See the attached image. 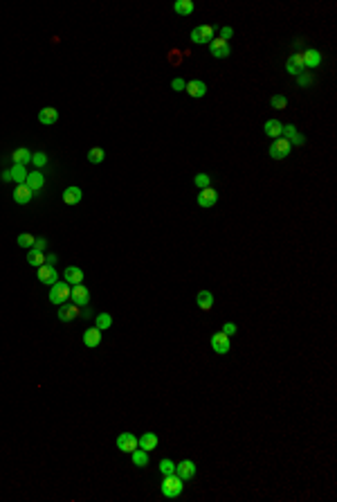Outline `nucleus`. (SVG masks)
Returning a JSON list of instances; mask_svg holds the SVG:
<instances>
[{"label":"nucleus","mask_w":337,"mask_h":502,"mask_svg":"<svg viewBox=\"0 0 337 502\" xmlns=\"http://www.w3.org/2000/svg\"><path fill=\"white\" fill-rule=\"evenodd\" d=\"M160 489H162V496H164V498H178L185 487H182V480L173 473V475H164Z\"/></svg>","instance_id":"1"},{"label":"nucleus","mask_w":337,"mask_h":502,"mask_svg":"<svg viewBox=\"0 0 337 502\" xmlns=\"http://www.w3.org/2000/svg\"><path fill=\"white\" fill-rule=\"evenodd\" d=\"M70 300V284L68 282H56L52 288H49V302L61 307Z\"/></svg>","instance_id":"2"},{"label":"nucleus","mask_w":337,"mask_h":502,"mask_svg":"<svg viewBox=\"0 0 337 502\" xmlns=\"http://www.w3.org/2000/svg\"><path fill=\"white\" fill-rule=\"evenodd\" d=\"M290 151H292V144H290L286 137H277V140L270 144V158H274V160H284V158H288Z\"/></svg>","instance_id":"3"},{"label":"nucleus","mask_w":337,"mask_h":502,"mask_svg":"<svg viewBox=\"0 0 337 502\" xmlns=\"http://www.w3.org/2000/svg\"><path fill=\"white\" fill-rule=\"evenodd\" d=\"M216 39V29L211 25H198L191 29V41L193 43H211Z\"/></svg>","instance_id":"4"},{"label":"nucleus","mask_w":337,"mask_h":502,"mask_svg":"<svg viewBox=\"0 0 337 502\" xmlns=\"http://www.w3.org/2000/svg\"><path fill=\"white\" fill-rule=\"evenodd\" d=\"M36 275H39V282L45 284V286H54V284L59 282V275H56L54 266H49V263L39 266V268H36Z\"/></svg>","instance_id":"5"},{"label":"nucleus","mask_w":337,"mask_h":502,"mask_svg":"<svg viewBox=\"0 0 337 502\" xmlns=\"http://www.w3.org/2000/svg\"><path fill=\"white\" fill-rule=\"evenodd\" d=\"M209 52H211V57H216V59H227L232 54V45H230V41H223L216 36L209 43Z\"/></svg>","instance_id":"6"},{"label":"nucleus","mask_w":337,"mask_h":502,"mask_svg":"<svg viewBox=\"0 0 337 502\" xmlns=\"http://www.w3.org/2000/svg\"><path fill=\"white\" fill-rule=\"evenodd\" d=\"M70 298H72V304L77 307H88L90 304V291L83 284H77V286L70 288Z\"/></svg>","instance_id":"7"},{"label":"nucleus","mask_w":337,"mask_h":502,"mask_svg":"<svg viewBox=\"0 0 337 502\" xmlns=\"http://www.w3.org/2000/svg\"><path fill=\"white\" fill-rule=\"evenodd\" d=\"M230 347H232L230 336H225L223 331H216L214 336H211V349H214L216 354H227Z\"/></svg>","instance_id":"8"},{"label":"nucleus","mask_w":337,"mask_h":502,"mask_svg":"<svg viewBox=\"0 0 337 502\" xmlns=\"http://www.w3.org/2000/svg\"><path fill=\"white\" fill-rule=\"evenodd\" d=\"M117 448L122 450V453H133L135 448H140V446H137V437L133 433H122L117 437Z\"/></svg>","instance_id":"9"},{"label":"nucleus","mask_w":337,"mask_h":502,"mask_svg":"<svg viewBox=\"0 0 337 502\" xmlns=\"http://www.w3.org/2000/svg\"><path fill=\"white\" fill-rule=\"evenodd\" d=\"M176 475L185 482V480H191L195 475V464L191 459H182L180 464H176Z\"/></svg>","instance_id":"10"},{"label":"nucleus","mask_w":337,"mask_h":502,"mask_svg":"<svg viewBox=\"0 0 337 502\" xmlns=\"http://www.w3.org/2000/svg\"><path fill=\"white\" fill-rule=\"evenodd\" d=\"M157 444H160V439H157L155 433H144L142 437H137V446L142 450H146V453H151V450L157 448Z\"/></svg>","instance_id":"11"},{"label":"nucleus","mask_w":337,"mask_h":502,"mask_svg":"<svg viewBox=\"0 0 337 502\" xmlns=\"http://www.w3.org/2000/svg\"><path fill=\"white\" fill-rule=\"evenodd\" d=\"M25 185H27V189L34 194V191H41L45 185V176L41 174V171H34V174H27V178H25Z\"/></svg>","instance_id":"12"},{"label":"nucleus","mask_w":337,"mask_h":502,"mask_svg":"<svg viewBox=\"0 0 337 502\" xmlns=\"http://www.w3.org/2000/svg\"><path fill=\"white\" fill-rule=\"evenodd\" d=\"M216 200H218V191L211 189V187H205V189L198 194V205H200V207H214Z\"/></svg>","instance_id":"13"},{"label":"nucleus","mask_w":337,"mask_h":502,"mask_svg":"<svg viewBox=\"0 0 337 502\" xmlns=\"http://www.w3.org/2000/svg\"><path fill=\"white\" fill-rule=\"evenodd\" d=\"M79 313H81V307H77V304H61L59 307V320L61 322H72L74 317H79Z\"/></svg>","instance_id":"14"},{"label":"nucleus","mask_w":337,"mask_h":502,"mask_svg":"<svg viewBox=\"0 0 337 502\" xmlns=\"http://www.w3.org/2000/svg\"><path fill=\"white\" fill-rule=\"evenodd\" d=\"M286 70H288L290 74H294V77H299V74H303V59H301V52L292 54V57L288 59V63H286Z\"/></svg>","instance_id":"15"},{"label":"nucleus","mask_w":337,"mask_h":502,"mask_svg":"<svg viewBox=\"0 0 337 502\" xmlns=\"http://www.w3.org/2000/svg\"><path fill=\"white\" fill-rule=\"evenodd\" d=\"M99 342H101V331H99L97 327H90L83 331V345L86 347L95 349V347H99Z\"/></svg>","instance_id":"16"},{"label":"nucleus","mask_w":337,"mask_h":502,"mask_svg":"<svg viewBox=\"0 0 337 502\" xmlns=\"http://www.w3.org/2000/svg\"><path fill=\"white\" fill-rule=\"evenodd\" d=\"M301 59L303 68H317L322 63V52L319 50H306V52H301Z\"/></svg>","instance_id":"17"},{"label":"nucleus","mask_w":337,"mask_h":502,"mask_svg":"<svg viewBox=\"0 0 337 502\" xmlns=\"http://www.w3.org/2000/svg\"><path fill=\"white\" fill-rule=\"evenodd\" d=\"M281 135H286V140L290 142V144H297V146H301L303 142H306V137L301 135V133H297V128L292 126V124H284V133Z\"/></svg>","instance_id":"18"},{"label":"nucleus","mask_w":337,"mask_h":502,"mask_svg":"<svg viewBox=\"0 0 337 502\" xmlns=\"http://www.w3.org/2000/svg\"><path fill=\"white\" fill-rule=\"evenodd\" d=\"M187 93L191 95V97H205L207 95V86H205V81H198V79H193V81H187V88H185Z\"/></svg>","instance_id":"19"},{"label":"nucleus","mask_w":337,"mask_h":502,"mask_svg":"<svg viewBox=\"0 0 337 502\" xmlns=\"http://www.w3.org/2000/svg\"><path fill=\"white\" fill-rule=\"evenodd\" d=\"M63 279L68 284H72V286H77V284L83 282V270L79 268V266H68L65 273H63Z\"/></svg>","instance_id":"20"},{"label":"nucleus","mask_w":337,"mask_h":502,"mask_svg":"<svg viewBox=\"0 0 337 502\" xmlns=\"http://www.w3.org/2000/svg\"><path fill=\"white\" fill-rule=\"evenodd\" d=\"M81 198H83V191L79 189V187H74V185L63 191V203L65 205H79L81 203Z\"/></svg>","instance_id":"21"},{"label":"nucleus","mask_w":337,"mask_h":502,"mask_svg":"<svg viewBox=\"0 0 337 502\" xmlns=\"http://www.w3.org/2000/svg\"><path fill=\"white\" fill-rule=\"evenodd\" d=\"M56 120H59V111H56V108L45 106V108H41L39 111V122L41 124H54Z\"/></svg>","instance_id":"22"},{"label":"nucleus","mask_w":337,"mask_h":502,"mask_svg":"<svg viewBox=\"0 0 337 502\" xmlns=\"http://www.w3.org/2000/svg\"><path fill=\"white\" fill-rule=\"evenodd\" d=\"M263 131L268 137H274V140H277V137H281V133H284V124L279 122V120H268Z\"/></svg>","instance_id":"23"},{"label":"nucleus","mask_w":337,"mask_h":502,"mask_svg":"<svg viewBox=\"0 0 337 502\" xmlns=\"http://www.w3.org/2000/svg\"><path fill=\"white\" fill-rule=\"evenodd\" d=\"M195 304H198L202 311H209V309L214 307V293L211 291H200L198 295H195Z\"/></svg>","instance_id":"24"},{"label":"nucleus","mask_w":337,"mask_h":502,"mask_svg":"<svg viewBox=\"0 0 337 502\" xmlns=\"http://www.w3.org/2000/svg\"><path fill=\"white\" fill-rule=\"evenodd\" d=\"M32 198H34V194L27 189V185H18V187L14 189V200H16L18 205H27Z\"/></svg>","instance_id":"25"},{"label":"nucleus","mask_w":337,"mask_h":502,"mask_svg":"<svg viewBox=\"0 0 337 502\" xmlns=\"http://www.w3.org/2000/svg\"><path fill=\"white\" fill-rule=\"evenodd\" d=\"M11 160H14V165H27V162H32V151L30 149H16L14 153H11Z\"/></svg>","instance_id":"26"},{"label":"nucleus","mask_w":337,"mask_h":502,"mask_svg":"<svg viewBox=\"0 0 337 502\" xmlns=\"http://www.w3.org/2000/svg\"><path fill=\"white\" fill-rule=\"evenodd\" d=\"M27 263L34 266V268L43 266L45 263V252H41V250H36V248H30V252H27Z\"/></svg>","instance_id":"27"},{"label":"nucleus","mask_w":337,"mask_h":502,"mask_svg":"<svg viewBox=\"0 0 337 502\" xmlns=\"http://www.w3.org/2000/svg\"><path fill=\"white\" fill-rule=\"evenodd\" d=\"M131 459H133V464H135V466L144 468L148 464V453H146V450H142V448H135L131 453Z\"/></svg>","instance_id":"28"},{"label":"nucleus","mask_w":337,"mask_h":502,"mask_svg":"<svg viewBox=\"0 0 337 502\" xmlns=\"http://www.w3.org/2000/svg\"><path fill=\"white\" fill-rule=\"evenodd\" d=\"M173 11L180 16H189V14H193V2H191V0H178L176 5H173Z\"/></svg>","instance_id":"29"},{"label":"nucleus","mask_w":337,"mask_h":502,"mask_svg":"<svg viewBox=\"0 0 337 502\" xmlns=\"http://www.w3.org/2000/svg\"><path fill=\"white\" fill-rule=\"evenodd\" d=\"M103 158H106V151H103L101 146H93L88 151V162L90 165H101Z\"/></svg>","instance_id":"30"},{"label":"nucleus","mask_w":337,"mask_h":502,"mask_svg":"<svg viewBox=\"0 0 337 502\" xmlns=\"http://www.w3.org/2000/svg\"><path fill=\"white\" fill-rule=\"evenodd\" d=\"M9 174H11V181H16L18 185H25V178H27V171H25V167L23 165H14L9 169Z\"/></svg>","instance_id":"31"},{"label":"nucleus","mask_w":337,"mask_h":502,"mask_svg":"<svg viewBox=\"0 0 337 502\" xmlns=\"http://www.w3.org/2000/svg\"><path fill=\"white\" fill-rule=\"evenodd\" d=\"M16 241H18L20 248H27V250H30V248H34L36 237H34V234H30V232H23V234H18V239H16Z\"/></svg>","instance_id":"32"},{"label":"nucleus","mask_w":337,"mask_h":502,"mask_svg":"<svg viewBox=\"0 0 337 502\" xmlns=\"http://www.w3.org/2000/svg\"><path fill=\"white\" fill-rule=\"evenodd\" d=\"M95 324H97V329H99V331H106V329H110L112 317L108 315V313H99V315H97V320H95Z\"/></svg>","instance_id":"33"},{"label":"nucleus","mask_w":337,"mask_h":502,"mask_svg":"<svg viewBox=\"0 0 337 502\" xmlns=\"http://www.w3.org/2000/svg\"><path fill=\"white\" fill-rule=\"evenodd\" d=\"M32 165H34L36 169H43V167L48 165V153H43V151L32 153Z\"/></svg>","instance_id":"34"},{"label":"nucleus","mask_w":337,"mask_h":502,"mask_svg":"<svg viewBox=\"0 0 337 502\" xmlns=\"http://www.w3.org/2000/svg\"><path fill=\"white\" fill-rule=\"evenodd\" d=\"M270 106L277 108V111H284V108H288V99H286L284 95H274V97L270 99Z\"/></svg>","instance_id":"35"},{"label":"nucleus","mask_w":337,"mask_h":502,"mask_svg":"<svg viewBox=\"0 0 337 502\" xmlns=\"http://www.w3.org/2000/svg\"><path fill=\"white\" fill-rule=\"evenodd\" d=\"M160 473L162 475H173L176 473V464H173L171 459H162L160 462Z\"/></svg>","instance_id":"36"},{"label":"nucleus","mask_w":337,"mask_h":502,"mask_svg":"<svg viewBox=\"0 0 337 502\" xmlns=\"http://www.w3.org/2000/svg\"><path fill=\"white\" fill-rule=\"evenodd\" d=\"M209 183H211L209 174H195V178H193V185H195V187L205 189V187H209Z\"/></svg>","instance_id":"37"},{"label":"nucleus","mask_w":337,"mask_h":502,"mask_svg":"<svg viewBox=\"0 0 337 502\" xmlns=\"http://www.w3.org/2000/svg\"><path fill=\"white\" fill-rule=\"evenodd\" d=\"M236 331H239V327H236L234 322H225V324H223V333H225V336H230V338H232Z\"/></svg>","instance_id":"38"},{"label":"nucleus","mask_w":337,"mask_h":502,"mask_svg":"<svg viewBox=\"0 0 337 502\" xmlns=\"http://www.w3.org/2000/svg\"><path fill=\"white\" fill-rule=\"evenodd\" d=\"M171 88L176 90V93H180V90H185V88H187V81H185L182 77H176V79L171 81Z\"/></svg>","instance_id":"39"},{"label":"nucleus","mask_w":337,"mask_h":502,"mask_svg":"<svg viewBox=\"0 0 337 502\" xmlns=\"http://www.w3.org/2000/svg\"><path fill=\"white\" fill-rule=\"evenodd\" d=\"M169 61H171L173 65L182 63V52H178V50H171V57H169Z\"/></svg>","instance_id":"40"},{"label":"nucleus","mask_w":337,"mask_h":502,"mask_svg":"<svg viewBox=\"0 0 337 502\" xmlns=\"http://www.w3.org/2000/svg\"><path fill=\"white\" fill-rule=\"evenodd\" d=\"M297 81H299V86H310V83H313V77H310V74H299Z\"/></svg>","instance_id":"41"},{"label":"nucleus","mask_w":337,"mask_h":502,"mask_svg":"<svg viewBox=\"0 0 337 502\" xmlns=\"http://www.w3.org/2000/svg\"><path fill=\"white\" fill-rule=\"evenodd\" d=\"M218 39L230 41V39H232V27H223V29H220V36H218Z\"/></svg>","instance_id":"42"},{"label":"nucleus","mask_w":337,"mask_h":502,"mask_svg":"<svg viewBox=\"0 0 337 502\" xmlns=\"http://www.w3.org/2000/svg\"><path fill=\"white\" fill-rule=\"evenodd\" d=\"M34 248H36V250H41V252H43V250L48 248V239H36V241H34Z\"/></svg>","instance_id":"43"},{"label":"nucleus","mask_w":337,"mask_h":502,"mask_svg":"<svg viewBox=\"0 0 337 502\" xmlns=\"http://www.w3.org/2000/svg\"><path fill=\"white\" fill-rule=\"evenodd\" d=\"M45 263H49V266H54V263H56V254H54V252L45 254Z\"/></svg>","instance_id":"44"},{"label":"nucleus","mask_w":337,"mask_h":502,"mask_svg":"<svg viewBox=\"0 0 337 502\" xmlns=\"http://www.w3.org/2000/svg\"><path fill=\"white\" fill-rule=\"evenodd\" d=\"M2 181H11V174H9V169H7V171H2Z\"/></svg>","instance_id":"45"}]
</instances>
